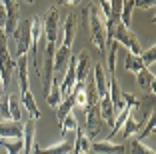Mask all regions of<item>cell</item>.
<instances>
[{
  "label": "cell",
  "mask_w": 156,
  "mask_h": 154,
  "mask_svg": "<svg viewBox=\"0 0 156 154\" xmlns=\"http://www.w3.org/2000/svg\"><path fill=\"white\" fill-rule=\"evenodd\" d=\"M88 10V26H90V38H92V44L100 50V54H106V16L100 12L96 4H86Z\"/></svg>",
  "instance_id": "obj_1"
},
{
  "label": "cell",
  "mask_w": 156,
  "mask_h": 154,
  "mask_svg": "<svg viewBox=\"0 0 156 154\" xmlns=\"http://www.w3.org/2000/svg\"><path fill=\"white\" fill-rule=\"evenodd\" d=\"M112 40H116L118 44L126 46L128 52H130V54H134V56H140V52H142V46H140L138 36L130 30V28L124 26L122 22H116L114 26H112Z\"/></svg>",
  "instance_id": "obj_2"
},
{
  "label": "cell",
  "mask_w": 156,
  "mask_h": 154,
  "mask_svg": "<svg viewBox=\"0 0 156 154\" xmlns=\"http://www.w3.org/2000/svg\"><path fill=\"white\" fill-rule=\"evenodd\" d=\"M14 68H16V60L10 56L8 42H6V34L0 30V80H2L4 90H6V86L10 84V80H12Z\"/></svg>",
  "instance_id": "obj_3"
},
{
  "label": "cell",
  "mask_w": 156,
  "mask_h": 154,
  "mask_svg": "<svg viewBox=\"0 0 156 154\" xmlns=\"http://www.w3.org/2000/svg\"><path fill=\"white\" fill-rule=\"evenodd\" d=\"M14 40H16V58L18 56H24L30 50V44H32V30H30V18L28 20H20L16 30H14Z\"/></svg>",
  "instance_id": "obj_4"
},
{
  "label": "cell",
  "mask_w": 156,
  "mask_h": 154,
  "mask_svg": "<svg viewBox=\"0 0 156 154\" xmlns=\"http://www.w3.org/2000/svg\"><path fill=\"white\" fill-rule=\"evenodd\" d=\"M0 4L4 6L6 10V20H4V26H2V32L6 34V38L12 36L16 26L20 22V2L18 0H0Z\"/></svg>",
  "instance_id": "obj_5"
},
{
  "label": "cell",
  "mask_w": 156,
  "mask_h": 154,
  "mask_svg": "<svg viewBox=\"0 0 156 154\" xmlns=\"http://www.w3.org/2000/svg\"><path fill=\"white\" fill-rule=\"evenodd\" d=\"M42 28H44V36H46V42H52L56 44L58 40V6H50L46 16L42 18Z\"/></svg>",
  "instance_id": "obj_6"
},
{
  "label": "cell",
  "mask_w": 156,
  "mask_h": 154,
  "mask_svg": "<svg viewBox=\"0 0 156 154\" xmlns=\"http://www.w3.org/2000/svg\"><path fill=\"white\" fill-rule=\"evenodd\" d=\"M84 114H86V136L88 138H96L98 134H100V128H102V116H100V108L96 106H90V108L84 110Z\"/></svg>",
  "instance_id": "obj_7"
},
{
  "label": "cell",
  "mask_w": 156,
  "mask_h": 154,
  "mask_svg": "<svg viewBox=\"0 0 156 154\" xmlns=\"http://www.w3.org/2000/svg\"><path fill=\"white\" fill-rule=\"evenodd\" d=\"M36 120H26L22 126V152L24 154H32L36 148Z\"/></svg>",
  "instance_id": "obj_8"
},
{
  "label": "cell",
  "mask_w": 156,
  "mask_h": 154,
  "mask_svg": "<svg viewBox=\"0 0 156 154\" xmlns=\"http://www.w3.org/2000/svg\"><path fill=\"white\" fill-rule=\"evenodd\" d=\"M76 62V82H84L90 76V66H92V58L88 50H82L80 54L74 58Z\"/></svg>",
  "instance_id": "obj_9"
},
{
  "label": "cell",
  "mask_w": 156,
  "mask_h": 154,
  "mask_svg": "<svg viewBox=\"0 0 156 154\" xmlns=\"http://www.w3.org/2000/svg\"><path fill=\"white\" fill-rule=\"evenodd\" d=\"M76 32H78V14L76 12H70L64 20V36H62V44L72 48L74 44V38H76Z\"/></svg>",
  "instance_id": "obj_10"
},
{
  "label": "cell",
  "mask_w": 156,
  "mask_h": 154,
  "mask_svg": "<svg viewBox=\"0 0 156 154\" xmlns=\"http://www.w3.org/2000/svg\"><path fill=\"white\" fill-rule=\"evenodd\" d=\"M90 150L94 154H124L126 146L124 144H114L110 140H94L90 144Z\"/></svg>",
  "instance_id": "obj_11"
},
{
  "label": "cell",
  "mask_w": 156,
  "mask_h": 154,
  "mask_svg": "<svg viewBox=\"0 0 156 154\" xmlns=\"http://www.w3.org/2000/svg\"><path fill=\"white\" fill-rule=\"evenodd\" d=\"M154 112V110H152ZM150 116V114H148ZM148 116H142V118H136V112H132L130 110L128 112V116H126V120H124V124H122V130H124V138H130L132 134H136L138 130H140V126H142L144 122H146V118Z\"/></svg>",
  "instance_id": "obj_12"
},
{
  "label": "cell",
  "mask_w": 156,
  "mask_h": 154,
  "mask_svg": "<svg viewBox=\"0 0 156 154\" xmlns=\"http://www.w3.org/2000/svg\"><path fill=\"white\" fill-rule=\"evenodd\" d=\"M0 138H22V124L14 120H4L0 122Z\"/></svg>",
  "instance_id": "obj_13"
},
{
  "label": "cell",
  "mask_w": 156,
  "mask_h": 154,
  "mask_svg": "<svg viewBox=\"0 0 156 154\" xmlns=\"http://www.w3.org/2000/svg\"><path fill=\"white\" fill-rule=\"evenodd\" d=\"M78 130V120L72 112L66 114V118L60 122V132H62V140H74V134Z\"/></svg>",
  "instance_id": "obj_14"
},
{
  "label": "cell",
  "mask_w": 156,
  "mask_h": 154,
  "mask_svg": "<svg viewBox=\"0 0 156 154\" xmlns=\"http://www.w3.org/2000/svg\"><path fill=\"white\" fill-rule=\"evenodd\" d=\"M90 144L92 140L86 136V132L78 126L76 136H74V146H72V154H88L90 152Z\"/></svg>",
  "instance_id": "obj_15"
},
{
  "label": "cell",
  "mask_w": 156,
  "mask_h": 154,
  "mask_svg": "<svg viewBox=\"0 0 156 154\" xmlns=\"http://www.w3.org/2000/svg\"><path fill=\"white\" fill-rule=\"evenodd\" d=\"M16 66H18V86H20V92L24 94V92L30 90V82H28V58H26V54L18 56Z\"/></svg>",
  "instance_id": "obj_16"
},
{
  "label": "cell",
  "mask_w": 156,
  "mask_h": 154,
  "mask_svg": "<svg viewBox=\"0 0 156 154\" xmlns=\"http://www.w3.org/2000/svg\"><path fill=\"white\" fill-rule=\"evenodd\" d=\"M72 146H74V140H62L60 144H54V146H48V148H34L32 154H70L72 152Z\"/></svg>",
  "instance_id": "obj_17"
},
{
  "label": "cell",
  "mask_w": 156,
  "mask_h": 154,
  "mask_svg": "<svg viewBox=\"0 0 156 154\" xmlns=\"http://www.w3.org/2000/svg\"><path fill=\"white\" fill-rule=\"evenodd\" d=\"M138 76V84H140V88H144L146 92H150L152 96H154V74L148 70V68H142V70H138L136 72Z\"/></svg>",
  "instance_id": "obj_18"
},
{
  "label": "cell",
  "mask_w": 156,
  "mask_h": 154,
  "mask_svg": "<svg viewBox=\"0 0 156 154\" xmlns=\"http://www.w3.org/2000/svg\"><path fill=\"white\" fill-rule=\"evenodd\" d=\"M72 108H74L72 94L64 96V98L60 100V104L56 106V120H58V124H60V122H62V120L66 118V114H70V112H72Z\"/></svg>",
  "instance_id": "obj_19"
},
{
  "label": "cell",
  "mask_w": 156,
  "mask_h": 154,
  "mask_svg": "<svg viewBox=\"0 0 156 154\" xmlns=\"http://www.w3.org/2000/svg\"><path fill=\"white\" fill-rule=\"evenodd\" d=\"M8 112H10V120L20 122V118H22V106H20L18 94H8Z\"/></svg>",
  "instance_id": "obj_20"
},
{
  "label": "cell",
  "mask_w": 156,
  "mask_h": 154,
  "mask_svg": "<svg viewBox=\"0 0 156 154\" xmlns=\"http://www.w3.org/2000/svg\"><path fill=\"white\" fill-rule=\"evenodd\" d=\"M22 104H24V108L28 110V114H30L32 120H38V118H40V110H38L36 100H34V96H32V92H30V90L22 94Z\"/></svg>",
  "instance_id": "obj_21"
},
{
  "label": "cell",
  "mask_w": 156,
  "mask_h": 154,
  "mask_svg": "<svg viewBox=\"0 0 156 154\" xmlns=\"http://www.w3.org/2000/svg\"><path fill=\"white\" fill-rule=\"evenodd\" d=\"M72 100H74V106H80V108H86V92H84V82H76L72 88Z\"/></svg>",
  "instance_id": "obj_22"
},
{
  "label": "cell",
  "mask_w": 156,
  "mask_h": 154,
  "mask_svg": "<svg viewBox=\"0 0 156 154\" xmlns=\"http://www.w3.org/2000/svg\"><path fill=\"white\" fill-rule=\"evenodd\" d=\"M0 148H4L6 154H20L22 152V138H16V140L0 138Z\"/></svg>",
  "instance_id": "obj_23"
},
{
  "label": "cell",
  "mask_w": 156,
  "mask_h": 154,
  "mask_svg": "<svg viewBox=\"0 0 156 154\" xmlns=\"http://www.w3.org/2000/svg\"><path fill=\"white\" fill-rule=\"evenodd\" d=\"M46 100H48V104H50L52 108L60 104L62 94H60V82H58V78H54V82H52V86H50V92L46 94Z\"/></svg>",
  "instance_id": "obj_24"
},
{
  "label": "cell",
  "mask_w": 156,
  "mask_h": 154,
  "mask_svg": "<svg viewBox=\"0 0 156 154\" xmlns=\"http://www.w3.org/2000/svg\"><path fill=\"white\" fill-rule=\"evenodd\" d=\"M140 60H142L144 68H150V72L154 74V62H156V46L152 44L146 52H140Z\"/></svg>",
  "instance_id": "obj_25"
},
{
  "label": "cell",
  "mask_w": 156,
  "mask_h": 154,
  "mask_svg": "<svg viewBox=\"0 0 156 154\" xmlns=\"http://www.w3.org/2000/svg\"><path fill=\"white\" fill-rule=\"evenodd\" d=\"M132 10H134V0H124L122 4V12H120V22L128 28L132 22Z\"/></svg>",
  "instance_id": "obj_26"
},
{
  "label": "cell",
  "mask_w": 156,
  "mask_h": 154,
  "mask_svg": "<svg viewBox=\"0 0 156 154\" xmlns=\"http://www.w3.org/2000/svg\"><path fill=\"white\" fill-rule=\"evenodd\" d=\"M124 68H126L128 72L136 74L138 70H142V68H144V64H142V60H140V56H134V54L128 52V56H126V60H124Z\"/></svg>",
  "instance_id": "obj_27"
},
{
  "label": "cell",
  "mask_w": 156,
  "mask_h": 154,
  "mask_svg": "<svg viewBox=\"0 0 156 154\" xmlns=\"http://www.w3.org/2000/svg\"><path fill=\"white\" fill-rule=\"evenodd\" d=\"M130 152H132V154H156V152H154V148L146 146L142 140H138V138L130 140Z\"/></svg>",
  "instance_id": "obj_28"
},
{
  "label": "cell",
  "mask_w": 156,
  "mask_h": 154,
  "mask_svg": "<svg viewBox=\"0 0 156 154\" xmlns=\"http://www.w3.org/2000/svg\"><path fill=\"white\" fill-rule=\"evenodd\" d=\"M108 44H110V48H108V72L116 74V50H118V42L110 40Z\"/></svg>",
  "instance_id": "obj_29"
},
{
  "label": "cell",
  "mask_w": 156,
  "mask_h": 154,
  "mask_svg": "<svg viewBox=\"0 0 156 154\" xmlns=\"http://www.w3.org/2000/svg\"><path fill=\"white\" fill-rule=\"evenodd\" d=\"M156 4V0H134V8H142V10H152Z\"/></svg>",
  "instance_id": "obj_30"
},
{
  "label": "cell",
  "mask_w": 156,
  "mask_h": 154,
  "mask_svg": "<svg viewBox=\"0 0 156 154\" xmlns=\"http://www.w3.org/2000/svg\"><path fill=\"white\" fill-rule=\"evenodd\" d=\"M154 120H156V118H154V112H150V122H148V124H146V128H144V130L140 132V136H138V140H142V138H146V136L150 134L152 130H154Z\"/></svg>",
  "instance_id": "obj_31"
},
{
  "label": "cell",
  "mask_w": 156,
  "mask_h": 154,
  "mask_svg": "<svg viewBox=\"0 0 156 154\" xmlns=\"http://www.w3.org/2000/svg\"><path fill=\"white\" fill-rule=\"evenodd\" d=\"M82 0H56V4H80Z\"/></svg>",
  "instance_id": "obj_32"
},
{
  "label": "cell",
  "mask_w": 156,
  "mask_h": 154,
  "mask_svg": "<svg viewBox=\"0 0 156 154\" xmlns=\"http://www.w3.org/2000/svg\"><path fill=\"white\" fill-rule=\"evenodd\" d=\"M24 2H28V4H34V0H24Z\"/></svg>",
  "instance_id": "obj_33"
},
{
  "label": "cell",
  "mask_w": 156,
  "mask_h": 154,
  "mask_svg": "<svg viewBox=\"0 0 156 154\" xmlns=\"http://www.w3.org/2000/svg\"><path fill=\"white\" fill-rule=\"evenodd\" d=\"M2 26H4V22H2V20H0V30H2Z\"/></svg>",
  "instance_id": "obj_34"
},
{
  "label": "cell",
  "mask_w": 156,
  "mask_h": 154,
  "mask_svg": "<svg viewBox=\"0 0 156 154\" xmlns=\"http://www.w3.org/2000/svg\"><path fill=\"white\" fill-rule=\"evenodd\" d=\"M0 154H6V152H0Z\"/></svg>",
  "instance_id": "obj_35"
}]
</instances>
